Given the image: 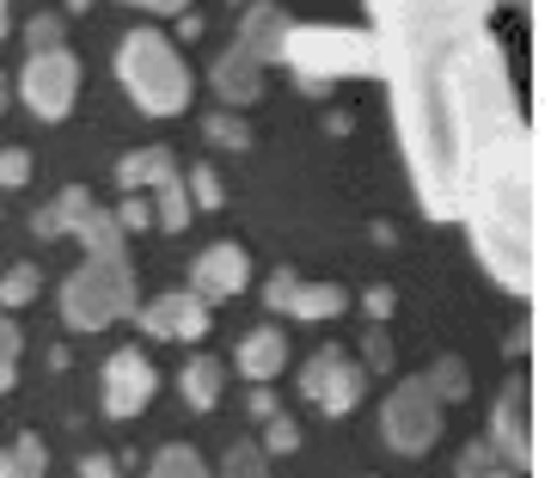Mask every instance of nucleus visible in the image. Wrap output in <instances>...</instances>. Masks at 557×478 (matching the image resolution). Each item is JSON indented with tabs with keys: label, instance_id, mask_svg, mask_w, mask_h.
Here are the masks:
<instances>
[{
	"label": "nucleus",
	"instance_id": "nucleus-1",
	"mask_svg": "<svg viewBox=\"0 0 557 478\" xmlns=\"http://www.w3.org/2000/svg\"><path fill=\"white\" fill-rule=\"evenodd\" d=\"M496 7H527V0H368L380 74L393 86L405 172L435 221H459L466 209L459 86L472 81L478 56L503 44L491 32Z\"/></svg>",
	"mask_w": 557,
	"mask_h": 478
},
{
	"label": "nucleus",
	"instance_id": "nucleus-2",
	"mask_svg": "<svg viewBox=\"0 0 557 478\" xmlns=\"http://www.w3.org/2000/svg\"><path fill=\"white\" fill-rule=\"evenodd\" d=\"M32 228L44 233V240L74 233L86 246V265L62 282V319L74 331H104L123 314H135V270H129V258H123V233L129 228H123L111 209H99V203L74 184V191H62L50 209H37Z\"/></svg>",
	"mask_w": 557,
	"mask_h": 478
},
{
	"label": "nucleus",
	"instance_id": "nucleus-3",
	"mask_svg": "<svg viewBox=\"0 0 557 478\" xmlns=\"http://www.w3.org/2000/svg\"><path fill=\"white\" fill-rule=\"evenodd\" d=\"M116 81L148 117H178L190 105V68L172 50V37L148 32V25L116 44Z\"/></svg>",
	"mask_w": 557,
	"mask_h": 478
},
{
	"label": "nucleus",
	"instance_id": "nucleus-4",
	"mask_svg": "<svg viewBox=\"0 0 557 478\" xmlns=\"http://www.w3.org/2000/svg\"><path fill=\"white\" fill-rule=\"evenodd\" d=\"M282 62L307 86H331L356 81V74H380V44L368 32H337V25H288Z\"/></svg>",
	"mask_w": 557,
	"mask_h": 478
},
{
	"label": "nucleus",
	"instance_id": "nucleus-5",
	"mask_svg": "<svg viewBox=\"0 0 557 478\" xmlns=\"http://www.w3.org/2000/svg\"><path fill=\"white\" fill-rule=\"evenodd\" d=\"M282 37H288V13L270 7V0H258L246 13V25H239V37H233V50L214 62V93L227 105H258L263 68L282 62Z\"/></svg>",
	"mask_w": 557,
	"mask_h": 478
},
{
	"label": "nucleus",
	"instance_id": "nucleus-6",
	"mask_svg": "<svg viewBox=\"0 0 557 478\" xmlns=\"http://www.w3.org/2000/svg\"><path fill=\"white\" fill-rule=\"evenodd\" d=\"M442 412H447V399L429 375L398 380L393 399H386V412H380V436H386L393 454H429L435 436H442Z\"/></svg>",
	"mask_w": 557,
	"mask_h": 478
},
{
	"label": "nucleus",
	"instance_id": "nucleus-7",
	"mask_svg": "<svg viewBox=\"0 0 557 478\" xmlns=\"http://www.w3.org/2000/svg\"><path fill=\"white\" fill-rule=\"evenodd\" d=\"M116 184H123V191H153V221H160L165 233H184V228H190V215H197L190 184H184L172 148H135V154H123Z\"/></svg>",
	"mask_w": 557,
	"mask_h": 478
},
{
	"label": "nucleus",
	"instance_id": "nucleus-8",
	"mask_svg": "<svg viewBox=\"0 0 557 478\" xmlns=\"http://www.w3.org/2000/svg\"><path fill=\"white\" fill-rule=\"evenodd\" d=\"M18 93H25V105H32L44 123H62V117L74 111V93H81V62H74L62 44L32 50L25 56V74H18Z\"/></svg>",
	"mask_w": 557,
	"mask_h": 478
},
{
	"label": "nucleus",
	"instance_id": "nucleus-9",
	"mask_svg": "<svg viewBox=\"0 0 557 478\" xmlns=\"http://www.w3.org/2000/svg\"><path fill=\"white\" fill-rule=\"evenodd\" d=\"M361 387H368V375H361V363H356V356H344V350H319V356L300 368V393H307L325 417L356 412Z\"/></svg>",
	"mask_w": 557,
	"mask_h": 478
},
{
	"label": "nucleus",
	"instance_id": "nucleus-10",
	"mask_svg": "<svg viewBox=\"0 0 557 478\" xmlns=\"http://www.w3.org/2000/svg\"><path fill=\"white\" fill-rule=\"evenodd\" d=\"M153 393H160V375L141 350H116L104 363V412L111 417H141Z\"/></svg>",
	"mask_w": 557,
	"mask_h": 478
},
{
	"label": "nucleus",
	"instance_id": "nucleus-11",
	"mask_svg": "<svg viewBox=\"0 0 557 478\" xmlns=\"http://www.w3.org/2000/svg\"><path fill=\"white\" fill-rule=\"evenodd\" d=\"M491 448L503 454L508 466H515V473H527V466H533V399H527V380L503 387V399H496Z\"/></svg>",
	"mask_w": 557,
	"mask_h": 478
},
{
	"label": "nucleus",
	"instance_id": "nucleus-12",
	"mask_svg": "<svg viewBox=\"0 0 557 478\" xmlns=\"http://www.w3.org/2000/svg\"><path fill=\"white\" fill-rule=\"evenodd\" d=\"M141 331L148 338H172V344H197L209 338V301L197 289H178V295H153L141 307Z\"/></svg>",
	"mask_w": 557,
	"mask_h": 478
},
{
	"label": "nucleus",
	"instance_id": "nucleus-13",
	"mask_svg": "<svg viewBox=\"0 0 557 478\" xmlns=\"http://www.w3.org/2000/svg\"><path fill=\"white\" fill-rule=\"evenodd\" d=\"M246 282H251V258H246V246H233V240L202 246L197 265H190V289H197L202 301H227V295H239Z\"/></svg>",
	"mask_w": 557,
	"mask_h": 478
},
{
	"label": "nucleus",
	"instance_id": "nucleus-14",
	"mask_svg": "<svg viewBox=\"0 0 557 478\" xmlns=\"http://www.w3.org/2000/svg\"><path fill=\"white\" fill-rule=\"evenodd\" d=\"M263 301L276 307V314H295V319H337L344 314V289L337 282H300L295 270H276Z\"/></svg>",
	"mask_w": 557,
	"mask_h": 478
},
{
	"label": "nucleus",
	"instance_id": "nucleus-15",
	"mask_svg": "<svg viewBox=\"0 0 557 478\" xmlns=\"http://www.w3.org/2000/svg\"><path fill=\"white\" fill-rule=\"evenodd\" d=\"M282 368H288V338H282L276 326H258V331H246V344H239V375L246 380H276Z\"/></svg>",
	"mask_w": 557,
	"mask_h": 478
},
{
	"label": "nucleus",
	"instance_id": "nucleus-16",
	"mask_svg": "<svg viewBox=\"0 0 557 478\" xmlns=\"http://www.w3.org/2000/svg\"><path fill=\"white\" fill-rule=\"evenodd\" d=\"M221 363H214V356H190V363H184V375H178V393H184V405H190V412H209L214 399H221Z\"/></svg>",
	"mask_w": 557,
	"mask_h": 478
},
{
	"label": "nucleus",
	"instance_id": "nucleus-17",
	"mask_svg": "<svg viewBox=\"0 0 557 478\" xmlns=\"http://www.w3.org/2000/svg\"><path fill=\"white\" fill-rule=\"evenodd\" d=\"M44 442L37 436H18L13 448H0V478H44Z\"/></svg>",
	"mask_w": 557,
	"mask_h": 478
},
{
	"label": "nucleus",
	"instance_id": "nucleus-18",
	"mask_svg": "<svg viewBox=\"0 0 557 478\" xmlns=\"http://www.w3.org/2000/svg\"><path fill=\"white\" fill-rule=\"evenodd\" d=\"M148 478H209V466H202V454H197V448L172 442V448H160V454H153Z\"/></svg>",
	"mask_w": 557,
	"mask_h": 478
},
{
	"label": "nucleus",
	"instance_id": "nucleus-19",
	"mask_svg": "<svg viewBox=\"0 0 557 478\" xmlns=\"http://www.w3.org/2000/svg\"><path fill=\"white\" fill-rule=\"evenodd\" d=\"M459 478H515V466H508L491 442H472L459 454Z\"/></svg>",
	"mask_w": 557,
	"mask_h": 478
},
{
	"label": "nucleus",
	"instance_id": "nucleus-20",
	"mask_svg": "<svg viewBox=\"0 0 557 478\" xmlns=\"http://www.w3.org/2000/svg\"><path fill=\"white\" fill-rule=\"evenodd\" d=\"M221 478H270V454L258 442H233L227 461H221Z\"/></svg>",
	"mask_w": 557,
	"mask_h": 478
},
{
	"label": "nucleus",
	"instance_id": "nucleus-21",
	"mask_svg": "<svg viewBox=\"0 0 557 478\" xmlns=\"http://www.w3.org/2000/svg\"><path fill=\"white\" fill-rule=\"evenodd\" d=\"M32 295H37V270L32 265H13L7 277H0V307H25Z\"/></svg>",
	"mask_w": 557,
	"mask_h": 478
},
{
	"label": "nucleus",
	"instance_id": "nucleus-22",
	"mask_svg": "<svg viewBox=\"0 0 557 478\" xmlns=\"http://www.w3.org/2000/svg\"><path fill=\"white\" fill-rule=\"evenodd\" d=\"M184 184H190V203H197V209H221V172H214V166H197Z\"/></svg>",
	"mask_w": 557,
	"mask_h": 478
},
{
	"label": "nucleus",
	"instance_id": "nucleus-23",
	"mask_svg": "<svg viewBox=\"0 0 557 478\" xmlns=\"http://www.w3.org/2000/svg\"><path fill=\"white\" fill-rule=\"evenodd\" d=\"M18 344H25V338H18V326H13V319H0V393H7V387H13V375H18Z\"/></svg>",
	"mask_w": 557,
	"mask_h": 478
},
{
	"label": "nucleus",
	"instance_id": "nucleus-24",
	"mask_svg": "<svg viewBox=\"0 0 557 478\" xmlns=\"http://www.w3.org/2000/svg\"><path fill=\"white\" fill-rule=\"evenodd\" d=\"M0 184H7V191L32 184V154L25 148H0Z\"/></svg>",
	"mask_w": 557,
	"mask_h": 478
},
{
	"label": "nucleus",
	"instance_id": "nucleus-25",
	"mask_svg": "<svg viewBox=\"0 0 557 478\" xmlns=\"http://www.w3.org/2000/svg\"><path fill=\"white\" fill-rule=\"evenodd\" d=\"M429 380L442 387V399H466V363H454V356H447V363H435V368H429Z\"/></svg>",
	"mask_w": 557,
	"mask_h": 478
},
{
	"label": "nucleus",
	"instance_id": "nucleus-26",
	"mask_svg": "<svg viewBox=\"0 0 557 478\" xmlns=\"http://www.w3.org/2000/svg\"><path fill=\"white\" fill-rule=\"evenodd\" d=\"M263 424H270V454H295L300 429L288 424V417H282V412H270V417H263Z\"/></svg>",
	"mask_w": 557,
	"mask_h": 478
},
{
	"label": "nucleus",
	"instance_id": "nucleus-27",
	"mask_svg": "<svg viewBox=\"0 0 557 478\" xmlns=\"http://www.w3.org/2000/svg\"><path fill=\"white\" fill-rule=\"evenodd\" d=\"M25 37H32V50H50V44H62V19H55V13H37Z\"/></svg>",
	"mask_w": 557,
	"mask_h": 478
},
{
	"label": "nucleus",
	"instance_id": "nucleus-28",
	"mask_svg": "<svg viewBox=\"0 0 557 478\" xmlns=\"http://www.w3.org/2000/svg\"><path fill=\"white\" fill-rule=\"evenodd\" d=\"M209 135L214 142H227V148H246V130H239L233 117H209Z\"/></svg>",
	"mask_w": 557,
	"mask_h": 478
},
{
	"label": "nucleus",
	"instance_id": "nucleus-29",
	"mask_svg": "<svg viewBox=\"0 0 557 478\" xmlns=\"http://www.w3.org/2000/svg\"><path fill=\"white\" fill-rule=\"evenodd\" d=\"M116 221H123V228H148V221H153V209H148L141 197H129L123 209H116Z\"/></svg>",
	"mask_w": 557,
	"mask_h": 478
},
{
	"label": "nucleus",
	"instance_id": "nucleus-30",
	"mask_svg": "<svg viewBox=\"0 0 557 478\" xmlns=\"http://www.w3.org/2000/svg\"><path fill=\"white\" fill-rule=\"evenodd\" d=\"M81 478H123V473H116L111 454H86V461H81Z\"/></svg>",
	"mask_w": 557,
	"mask_h": 478
},
{
	"label": "nucleus",
	"instance_id": "nucleus-31",
	"mask_svg": "<svg viewBox=\"0 0 557 478\" xmlns=\"http://www.w3.org/2000/svg\"><path fill=\"white\" fill-rule=\"evenodd\" d=\"M123 7H148V13H178V7H190V0H123Z\"/></svg>",
	"mask_w": 557,
	"mask_h": 478
},
{
	"label": "nucleus",
	"instance_id": "nucleus-32",
	"mask_svg": "<svg viewBox=\"0 0 557 478\" xmlns=\"http://www.w3.org/2000/svg\"><path fill=\"white\" fill-rule=\"evenodd\" d=\"M13 32V0H0V37Z\"/></svg>",
	"mask_w": 557,
	"mask_h": 478
},
{
	"label": "nucleus",
	"instance_id": "nucleus-33",
	"mask_svg": "<svg viewBox=\"0 0 557 478\" xmlns=\"http://www.w3.org/2000/svg\"><path fill=\"white\" fill-rule=\"evenodd\" d=\"M7 93H13V86H7V74H0V111H7Z\"/></svg>",
	"mask_w": 557,
	"mask_h": 478
}]
</instances>
